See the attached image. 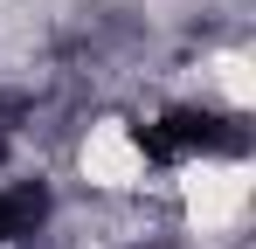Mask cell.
Masks as SVG:
<instances>
[{
  "label": "cell",
  "mask_w": 256,
  "mask_h": 249,
  "mask_svg": "<svg viewBox=\"0 0 256 249\" xmlns=\"http://www.w3.org/2000/svg\"><path fill=\"white\" fill-rule=\"evenodd\" d=\"M138 152L152 166H180V160H214V152H242V124L222 118V111H194L180 104L166 118L138 124Z\"/></svg>",
  "instance_id": "cell-1"
}]
</instances>
